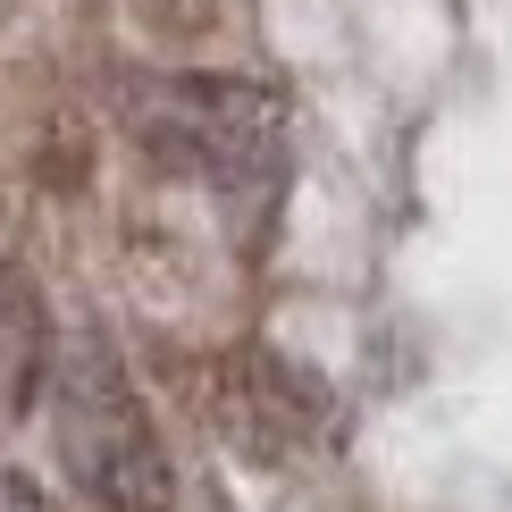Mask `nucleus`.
Wrapping results in <instances>:
<instances>
[{"label": "nucleus", "instance_id": "obj_1", "mask_svg": "<svg viewBox=\"0 0 512 512\" xmlns=\"http://www.w3.org/2000/svg\"><path fill=\"white\" fill-rule=\"evenodd\" d=\"M51 437H59L68 479L110 512H168V496H177L152 412H143L135 378L118 370V353L93 328H76L51 353Z\"/></svg>", "mask_w": 512, "mask_h": 512}, {"label": "nucleus", "instance_id": "obj_2", "mask_svg": "<svg viewBox=\"0 0 512 512\" xmlns=\"http://www.w3.org/2000/svg\"><path fill=\"white\" fill-rule=\"evenodd\" d=\"M277 93H261L252 76H168L152 101H143V135L160 143L168 160L202 168L219 185H244L252 168L277 160Z\"/></svg>", "mask_w": 512, "mask_h": 512}, {"label": "nucleus", "instance_id": "obj_3", "mask_svg": "<svg viewBox=\"0 0 512 512\" xmlns=\"http://www.w3.org/2000/svg\"><path fill=\"white\" fill-rule=\"evenodd\" d=\"M51 319H42V294L26 261H9L0 252V429H17V420L34 412V395L51 387Z\"/></svg>", "mask_w": 512, "mask_h": 512}, {"label": "nucleus", "instance_id": "obj_4", "mask_svg": "<svg viewBox=\"0 0 512 512\" xmlns=\"http://www.w3.org/2000/svg\"><path fill=\"white\" fill-rule=\"evenodd\" d=\"M236 387H244L252 412H261V429H277V437H319L328 429V387H319L311 370H294L286 353H269V345L236 353Z\"/></svg>", "mask_w": 512, "mask_h": 512}, {"label": "nucleus", "instance_id": "obj_5", "mask_svg": "<svg viewBox=\"0 0 512 512\" xmlns=\"http://www.w3.org/2000/svg\"><path fill=\"white\" fill-rule=\"evenodd\" d=\"M0 512H51V496H42L26 471H0Z\"/></svg>", "mask_w": 512, "mask_h": 512}]
</instances>
